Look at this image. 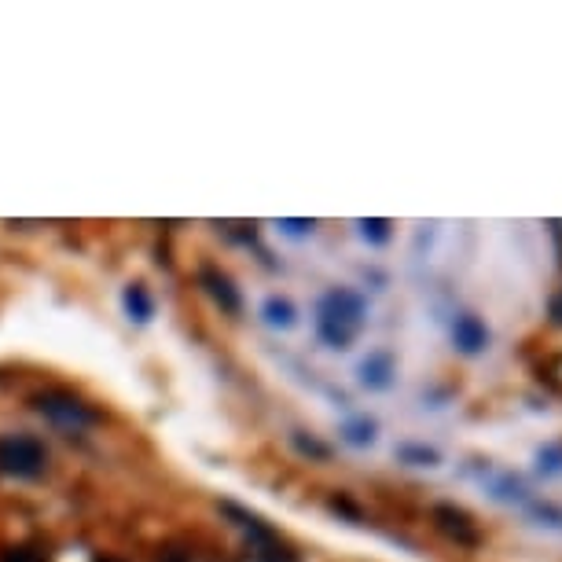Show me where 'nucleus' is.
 <instances>
[{
  "instance_id": "1",
  "label": "nucleus",
  "mask_w": 562,
  "mask_h": 562,
  "mask_svg": "<svg viewBox=\"0 0 562 562\" xmlns=\"http://www.w3.org/2000/svg\"><path fill=\"white\" fill-rule=\"evenodd\" d=\"M364 320H368V305L357 291H346V287L327 291L316 305V335L331 349L353 346L364 331Z\"/></svg>"
},
{
  "instance_id": "2",
  "label": "nucleus",
  "mask_w": 562,
  "mask_h": 562,
  "mask_svg": "<svg viewBox=\"0 0 562 562\" xmlns=\"http://www.w3.org/2000/svg\"><path fill=\"white\" fill-rule=\"evenodd\" d=\"M48 467L45 445L30 434H4L0 438V471L15 478H37Z\"/></svg>"
},
{
  "instance_id": "3",
  "label": "nucleus",
  "mask_w": 562,
  "mask_h": 562,
  "mask_svg": "<svg viewBox=\"0 0 562 562\" xmlns=\"http://www.w3.org/2000/svg\"><path fill=\"white\" fill-rule=\"evenodd\" d=\"M37 412L48 419V423H56L59 430H85L96 423V416H92L89 405H81L78 397L70 394H45L34 401Z\"/></svg>"
},
{
  "instance_id": "4",
  "label": "nucleus",
  "mask_w": 562,
  "mask_h": 562,
  "mask_svg": "<svg viewBox=\"0 0 562 562\" xmlns=\"http://www.w3.org/2000/svg\"><path fill=\"white\" fill-rule=\"evenodd\" d=\"M232 515L239 518V526L247 529L250 533V540H254V551H258V559L261 562H294V555H291V548L283 544L276 533H269V529L261 526L258 518L254 515H243V511H236V507H228Z\"/></svg>"
},
{
  "instance_id": "5",
  "label": "nucleus",
  "mask_w": 562,
  "mask_h": 562,
  "mask_svg": "<svg viewBox=\"0 0 562 562\" xmlns=\"http://www.w3.org/2000/svg\"><path fill=\"white\" fill-rule=\"evenodd\" d=\"M434 522H438V529L445 533V537H452L456 544H463V548H474V544L482 540V533H478V526H474V518L456 504L434 507Z\"/></svg>"
},
{
  "instance_id": "6",
  "label": "nucleus",
  "mask_w": 562,
  "mask_h": 562,
  "mask_svg": "<svg viewBox=\"0 0 562 562\" xmlns=\"http://www.w3.org/2000/svg\"><path fill=\"white\" fill-rule=\"evenodd\" d=\"M452 338H456V346H460L463 353H478V349H485V342H489V331H485V324L478 316L467 313L452 324Z\"/></svg>"
},
{
  "instance_id": "7",
  "label": "nucleus",
  "mask_w": 562,
  "mask_h": 562,
  "mask_svg": "<svg viewBox=\"0 0 562 562\" xmlns=\"http://www.w3.org/2000/svg\"><path fill=\"white\" fill-rule=\"evenodd\" d=\"M203 283L210 287V294H214L217 302L225 305L228 313H236V309H239V294L232 291V283H228V276H221V272H214V269H206V272H203Z\"/></svg>"
},
{
  "instance_id": "8",
  "label": "nucleus",
  "mask_w": 562,
  "mask_h": 562,
  "mask_svg": "<svg viewBox=\"0 0 562 562\" xmlns=\"http://www.w3.org/2000/svg\"><path fill=\"white\" fill-rule=\"evenodd\" d=\"M360 379H364L368 386H386L390 383V357H383V353H379V357H371L368 364L360 368Z\"/></svg>"
},
{
  "instance_id": "9",
  "label": "nucleus",
  "mask_w": 562,
  "mask_h": 562,
  "mask_svg": "<svg viewBox=\"0 0 562 562\" xmlns=\"http://www.w3.org/2000/svg\"><path fill=\"white\" fill-rule=\"evenodd\" d=\"M265 316H269L272 327H291L294 324V309L287 298H269L265 302Z\"/></svg>"
},
{
  "instance_id": "10",
  "label": "nucleus",
  "mask_w": 562,
  "mask_h": 562,
  "mask_svg": "<svg viewBox=\"0 0 562 562\" xmlns=\"http://www.w3.org/2000/svg\"><path fill=\"white\" fill-rule=\"evenodd\" d=\"M125 305H129V313H133L136 320H147V316H151V302H147L144 287H129V291H125Z\"/></svg>"
},
{
  "instance_id": "11",
  "label": "nucleus",
  "mask_w": 562,
  "mask_h": 562,
  "mask_svg": "<svg viewBox=\"0 0 562 562\" xmlns=\"http://www.w3.org/2000/svg\"><path fill=\"white\" fill-rule=\"evenodd\" d=\"M360 232H364V239L383 243V239L390 236V221H360Z\"/></svg>"
},
{
  "instance_id": "12",
  "label": "nucleus",
  "mask_w": 562,
  "mask_h": 562,
  "mask_svg": "<svg viewBox=\"0 0 562 562\" xmlns=\"http://www.w3.org/2000/svg\"><path fill=\"white\" fill-rule=\"evenodd\" d=\"M162 562H199V559H195V555H188V551H169Z\"/></svg>"
},
{
  "instance_id": "13",
  "label": "nucleus",
  "mask_w": 562,
  "mask_h": 562,
  "mask_svg": "<svg viewBox=\"0 0 562 562\" xmlns=\"http://www.w3.org/2000/svg\"><path fill=\"white\" fill-rule=\"evenodd\" d=\"M283 228H294V232H305V228H313V221H283Z\"/></svg>"
},
{
  "instance_id": "14",
  "label": "nucleus",
  "mask_w": 562,
  "mask_h": 562,
  "mask_svg": "<svg viewBox=\"0 0 562 562\" xmlns=\"http://www.w3.org/2000/svg\"><path fill=\"white\" fill-rule=\"evenodd\" d=\"M555 316H559V320H562V298H559V302H555Z\"/></svg>"
},
{
  "instance_id": "15",
  "label": "nucleus",
  "mask_w": 562,
  "mask_h": 562,
  "mask_svg": "<svg viewBox=\"0 0 562 562\" xmlns=\"http://www.w3.org/2000/svg\"><path fill=\"white\" fill-rule=\"evenodd\" d=\"M103 562H118V559H103Z\"/></svg>"
}]
</instances>
